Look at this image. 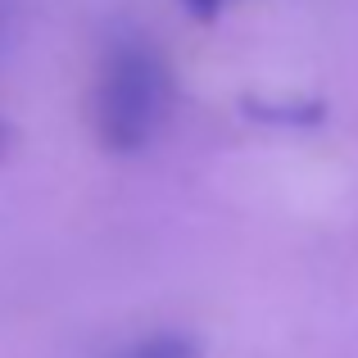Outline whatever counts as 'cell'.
Segmentation results:
<instances>
[{"label": "cell", "mask_w": 358, "mask_h": 358, "mask_svg": "<svg viewBox=\"0 0 358 358\" xmlns=\"http://www.w3.org/2000/svg\"><path fill=\"white\" fill-rule=\"evenodd\" d=\"M173 105V69L150 41H114L91 87V127L100 150L141 155Z\"/></svg>", "instance_id": "obj_1"}, {"label": "cell", "mask_w": 358, "mask_h": 358, "mask_svg": "<svg viewBox=\"0 0 358 358\" xmlns=\"http://www.w3.org/2000/svg\"><path fill=\"white\" fill-rule=\"evenodd\" d=\"M227 5H231V0H182V9L195 18V23H213Z\"/></svg>", "instance_id": "obj_3"}, {"label": "cell", "mask_w": 358, "mask_h": 358, "mask_svg": "<svg viewBox=\"0 0 358 358\" xmlns=\"http://www.w3.org/2000/svg\"><path fill=\"white\" fill-rule=\"evenodd\" d=\"M105 358H204V345L195 331H182V327H159V331L131 336L118 350H109Z\"/></svg>", "instance_id": "obj_2"}, {"label": "cell", "mask_w": 358, "mask_h": 358, "mask_svg": "<svg viewBox=\"0 0 358 358\" xmlns=\"http://www.w3.org/2000/svg\"><path fill=\"white\" fill-rule=\"evenodd\" d=\"M5 145H9V122L0 118V150H5Z\"/></svg>", "instance_id": "obj_4"}]
</instances>
